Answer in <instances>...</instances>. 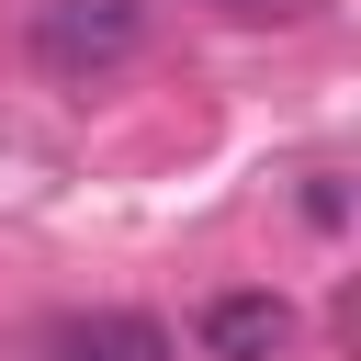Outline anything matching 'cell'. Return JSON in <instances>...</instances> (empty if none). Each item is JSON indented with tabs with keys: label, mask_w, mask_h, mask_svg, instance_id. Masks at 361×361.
Returning a JSON list of instances; mask_svg holds the SVG:
<instances>
[{
	"label": "cell",
	"mask_w": 361,
	"mask_h": 361,
	"mask_svg": "<svg viewBox=\"0 0 361 361\" xmlns=\"http://www.w3.org/2000/svg\"><path fill=\"white\" fill-rule=\"evenodd\" d=\"M135 45H147V0H34V56H45V79H113V68H135Z\"/></svg>",
	"instance_id": "1"
},
{
	"label": "cell",
	"mask_w": 361,
	"mask_h": 361,
	"mask_svg": "<svg viewBox=\"0 0 361 361\" xmlns=\"http://www.w3.org/2000/svg\"><path fill=\"white\" fill-rule=\"evenodd\" d=\"M203 350L214 361H282L293 350V305L282 293H214L203 305Z\"/></svg>",
	"instance_id": "2"
},
{
	"label": "cell",
	"mask_w": 361,
	"mask_h": 361,
	"mask_svg": "<svg viewBox=\"0 0 361 361\" xmlns=\"http://www.w3.org/2000/svg\"><path fill=\"white\" fill-rule=\"evenodd\" d=\"M45 350H68V361H180V338L158 327V316H135V305H102V316H68Z\"/></svg>",
	"instance_id": "3"
},
{
	"label": "cell",
	"mask_w": 361,
	"mask_h": 361,
	"mask_svg": "<svg viewBox=\"0 0 361 361\" xmlns=\"http://www.w3.org/2000/svg\"><path fill=\"white\" fill-rule=\"evenodd\" d=\"M226 23H293V11H316V0H214Z\"/></svg>",
	"instance_id": "4"
},
{
	"label": "cell",
	"mask_w": 361,
	"mask_h": 361,
	"mask_svg": "<svg viewBox=\"0 0 361 361\" xmlns=\"http://www.w3.org/2000/svg\"><path fill=\"white\" fill-rule=\"evenodd\" d=\"M45 361H68V350H45Z\"/></svg>",
	"instance_id": "5"
}]
</instances>
